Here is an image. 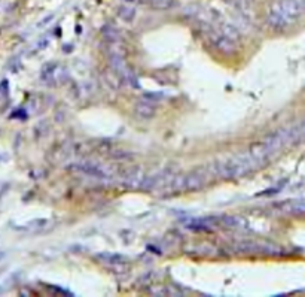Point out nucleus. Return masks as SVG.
Instances as JSON below:
<instances>
[{
    "mask_svg": "<svg viewBox=\"0 0 305 297\" xmlns=\"http://www.w3.org/2000/svg\"><path fill=\"white\" fill-rule=\"evenodd\" d=\"M70 169L76 170V172H81L83 175L92 176V178H100V179H105L108 176L103 169L95 166V165H91V163H76V165H72Z\"/></svg>",
    "mask_w": 305,
    "mask_h": 297,
    "instance_id": "obj_5",
    "label": "nucleus"
},
{
    "mask_svg": "<svg viewBox=\"0 0 305 297\" xmlns=\"http://www.w3.org/2000/svg\"><path fill=\"white\" fill-rule=\"evenodd\" d=\"M259 165L253 160V157L249 153L226 159V160H219L216 163V173L225 179H234V178H241L250 172H253Z\"/></svg>",
    "mask_w": 305,
    "mask_h": 297,
    "instance_id": "obj_2",
    "label": "nucleus"
},
{
    "mask_svg": "<svg viewBox=\"0 0 305 297\" xmlns=\"http://www.w3.org/2000/svg\"><path fill=\"white\" fill-rule=\"evenodd\" d=\"M221 32H222L225 36H228L229 39L235 40V42H238V40H240V32H238V29H237L235 26H232V24H228V23L222 24Z\"/></svg>",
    "mask_w": 305,
    "mask_h": 297,
    "instance_id": "obj_11",
    "label": "nucleus"
},
{
    "mask_svg": "<svg viewBox=\"0 0 305 297\" xmlns=\"http://www.w3.org/2000/svg\"><path fill=\"white\" fill-rule=\"evenodd\" d=\"M212 45L218 49L221 53H225V54H234L237 51V42L229 39L228 36H225L221 30L218 32H212L210 36H209Z\"/></svg>",
    "mask_w": 305,
    "mask_h": 297,
    "instance_id": "obj_3",
    "label": "nucleus"
},
{
    "mask_svg": "<svg viewBox=\"0 0 305 297\" xmlns=\"http://www.w3.org/2000/svg\"><path fill=\"white\" fill-rule=\"evenodd\" d=\"M163 97H164V96L160 94V93H147V94H144V99H147V100H154V102L161 100Z\"/></svg>",
    "mask_w": 305,
    "mask_h": 297,
    "instance_id": "obj_14",
    "label": "nucleus"
},
{
    "mask_svg": "<svg viewBox=\"0 0 305 297\" xmlns=\"http://www.w3.org/2000/svg\"><path fill=\"white\" fill-rule=\"evenodd\" d=\"M304 14L305 0H280L268 14V24L276 30H284L295 24Z\"/></svg>",
    "mask_w": 305,
    "mask_h": 297,
    "instance_id": "obj_1",
    "label": "nucleus"
},
{
    "mask_svg": "<svg viewBox=\"0 0 305 297\" xmlns=\"http://www.w3.org/2000/svg\"><path fill=\"white\" fill-rule=\"evenodd\" d=\"M100 259H103V262L109 263V264H121V263H125L127 259L122 257L121 254H105V256H98Z\"/></svg>",
    "mask_w": 305,
    "mask_h": 297,
    "instance_id": "obj_12",
    "label": "nucleus"
},
{
    "mask_svg": "<svg viewBox=\"0 0 305 297\" xmlns=\"http://www.w3.org/2000/svg\"><path fill=\"white\" fill-rule=\"evenodd\" d=\"M284 214L290 215H301L305 214V200H287L278 206Z\"/></svg>",
    "mask_w": 305,
    "mask_h": 297,
    "instance_id": "obj_6",
    "label": "nucleus"
},
{
    "mask_svg": "<svg viewBox=\"0 0 305 297\" xmlns=\"http://www.w3.org/2000/svg\"><path fill=\"white\" fill-rule=\"evenodd\" d=\"M289 137H290V145L305 142V120L289 129Z\"/></svg>",
    "mask_w": 305,
    "mask_h": 297,
    "instance_id": "obj_7",
    "label": "nucleus"
},
{
    "mask_svg": "<svg viewBox=\"0 0 305 297\" xmlns=\"http://www.w3.org/2000/svg\"><path fill=\"white\" fill-rule=\"evenodd\" d=\"M118 17L125 23H131L136 18V9L131 5H122L118 9Z\"/></svg>",
    "mask_w": 305,
    "mask_h": 297,
    "instance_id": "obj_9",
    "label": "nucleus"
},
{
    "mask_svg": "<svg viewBox=\"0 0 305 297\" xmlns=\"http://www.w3.org/2000/svg\"><path fill=\"white\" fill-rule=\"evenodd\" d=\"M149 5L155 9H161V11H167L171 9L176 5V0H147Z\"/></svg>",
    "mask_w": 305,
    "mask_h": 297,
    "instance_id": "obj_10",
    "label": "nucleus"
},
{
    "mask_svg": "<svg viewBox=\"0 0 305 297\" xmlns=\"http://www.w3.org/2000/svg\"><path fill=\"white\" fill-rule=\"evenodd\" d=\"M206 182H207V176L204 170H194L185 176H180V188L186 191L199 190L201 187H204Z\"/></svg>",
    "mask_w": 305,
    "mask_h": 297,
    "instance_id": "obj_4",
    "label": "nucleus"
},
{
    "mask_svg": "<svg viewBox=\"0 0 305 297\" xmlns=\"http://www.w3.org/2000/svg\"><path fill=\"white\" fill-rule=\"evenodd\" d=\"M103 34L106 36V39H109V40H113V42H116V40L119 39V34H118V32H116L113 27H111V26H105V27H103Z\"/></svg>",
    "mask_w": 305,
    "mask_h": 297,
    "instance_id": "obj_13",
    "label": "nucleus"
},
{
    "mask_svg": "<svg viewBox=\"0 0 305 297\" xmlns=\"http://www.w3.org/2000/svg\"><path fill=\"white\" fill-rule=\"evenodd\" d=\"M136 114L140 117V118H144V120H150V118H154L155 114H157V109L155 106L149 103V102H139L136 105Z\"/></svg>",
    "mask_w": 305,
    "mask_h": 297,
    "instance_id": "obj_8",
    "label": "nucleus"
}]
</instances>
